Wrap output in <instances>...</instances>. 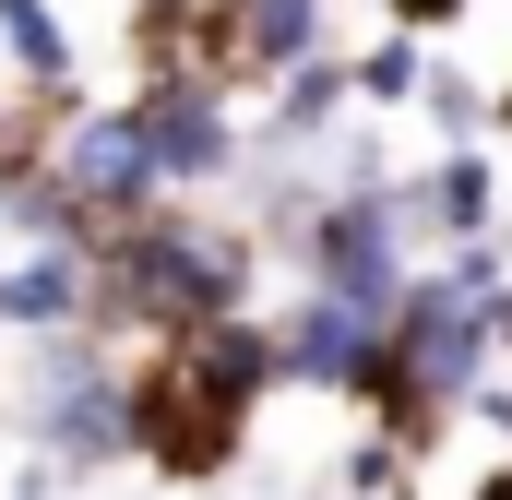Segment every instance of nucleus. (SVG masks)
<instances>
[{"mask_svg": "<svg viewBox=\"0 0 512 500\" xmlns=\"http://www.w3.org/2000/svg\"><path fill=\"white\" fill-rule=\"evenodd\" d=\"M251 262H262V239L143 203L120 227H96V250H84V274H96L84 322H131V334L167 346V334H191V322H215V310H251Z\"/></svg>", "mask_w": 512, "mask_h": 500, "instance_id": "f257e3e1", "label": "nucleus"}, {"mask_svg": "<svg viewBox=\"0 0 512 500\" xmlns=\"http://www.w3.org/2000/svg\"><path fill=\"white\" fill-rule=\"evenodd\" d=\"M120 405H131V453L155 477H215L239 453V429H251V405L191 358V334H167L143 370H120Z\"/></svg>", "mask_w": 512, "mask_h": 500, "instance_id": "f03ea898", "label": "nucleus"}, {"mask_svg": "<svg viewBox=\"0 0 512 500\" xmlns=\"http://www.w3.org/2000/svg\"><path fill=\"white\" fill-rule=\"evenodd\" d=\"M274 239L310 262V286L393 310V286H405V191H334V203H286V215H274Z\"/></svg>", "mask_w": 512, "mask_h": 500, "instance_id": "7ed1b4c3", "label": "nucleus"}, {"mask_svg": "<svg viewBox=\"0 0 512 500\" xmlns=\"http://www.w3.org/2000/svg\"><path fill=\"white\" fill-rule=\"evenodd\" d=\"M48 346V370H36V441H48V465H131V405H120V370H108V346L72 322V334H36Z\"/></svg>", "mask_w": 512, "mask_h": 500, "instance_id": "20e7f679", "label": "nucleus"}, {"mask_svg": "<svg viewBox=\"0 0 512 500\" xmlns=\"http://www.w3.org/2000/svg\"><path fill=\"white\" fill-rule=\"evenodd\" d=\"M120 108H131V131H143V155H155V179H167V191H215V179L239 167L227 84H203V72H143Z\"/></svg>", "mask_w": 512, "mask_h": 500, "instance_id": "39448f33", "label": "nucleus"}, {"mask_svg": "<svg viewBox=\"0 0 512 500\" xmlns=\"http://www.w3.org/2000/svg\"><path fill=\"white\" fill-rule=\"evenodd\" d=\"M48 167H60V191L84 203V227H120V215H143V203H167V179H155L131 108H72L60 143H48ZM84 250H96V239H84Z\"/></svg>", "mask_w": 512, "mask_h": 500, "instance_id": "423d86ee", "label": "nucleus"}, {"mask_svg": "<svg viewBox=\"0 0 512 500\" xmlns=\"http://www.w3.org/2000/svg\"><path fill=\"white\" fill-rule=\"evenodd\" d=\"M274 370L298 393H358L382 370V310L370 298H334V286H298V310L274 322Z\"/></svg>", "mask_w": 512, "mask_h": 500, "instance_id": "0eeeda50", "label": "nucleus"}, {"mask_svg": "<svg viewBox=\"0 0 512 500\" xmlns=\"http://www.w3.org/2000/svg\"><path fill=\"white\" fill-rule=\"evenodd\" d=\"M84 298H96V274H84L72 239H36L24 262H0V322H12V334H72Z\"/></svg>", "mask_w": 512, "mask_h": 500, "instance_id": "6e6552de", "label": "nucleus"}, {"mask_svg": "<svg viewBox=\"0 0 512 500\" xmlns=\"http://www.w3.org/2000/svg\"><path fill=\"white\" fill-rule=\"evenodd\" d=\"M215 12H227V84H239V72H286V60H310L322 24H334L322 0H215Z\"/></svg>", "mask_w": 512, "mask_h": 500, "instance_id": "1a4fd4ad", "label": "nucleus"}, {"mask_svg": "<svg viewBox=\"0 0 512 500\" xmlns=\"http://www.w3.org/2000/svg\"><path fill=\"white\" fill-rule=\"evenodd\" d=\"M405 215H429L441 239H489V227H501V179H489V155H477V143H453V155L405 191Z\"/></svg>", "mask_w": 512, "mask_h": 500, "instance_id": "9d476101", "label": "nucleus"}, {"mask_svg": "<svg viewBox=\"0 0 512 500\" xmlns=\"http://www.w3.org/2000/svg\"><path fill=\"white\" fill-rule=\"evenodd\" d=\"M346 108H358L346 60H334V48H310V60H286V96H274V143H322V131H346Z\"/></svg>", "mask_w": 512, "mask_h": 500, "instance_id": "9b49d317", "label": "nucleus"}, {"mask_svg": "<svg viewBox=\"0 0 512 500\" xmlns=\"http://www.w3.org/2000/svg\"><path fill=\"white\" fill-rule=\"evenodd\" d=\"M0 60H12V84L72 96V36H60V0H0Z\"/></svg>", "mask_w": 512, "mask_h": 500, "instance_id": "f8f14e48", "label": "nucleus"}, {"mask_svg": "<svg viewBox=\"0 0 512 500\" xmlns=\"http://www.w3.org/2000/svg\"><path fill=\"white\" fill-rule=\"evenodd\" d=\"M417 72H429V48H417L405 24H393L382 48H358V60H346V84H358V108H417Z\"/></svg>", "mask_w": 512, "mask_h": 500, "instance_id": "ddd939ff", "label": "nucleus"}, {"mask_svg": "<svg viewBox=\"0 0 512 500\" xmlns=\"http://www.w3.org/2000/svg\"><path fill=\"white\" fill-rule=\"evenodd\" d=\"M417 108H429V120L453 131V143H465V131L489 120V96H477V84H465V72H441V60H429V72H417Z\"/></svg>", "mask_w": 512, "mask_h": 500, "instance_id": "4468645a", "label": "nucleus"}, {"mask_svg": "<svg viewBox=\"0 0 512 500\" xmlns=\"http://www.w3.org/2000/svg\"><path fill=\"white\" fill-rule=\"evenodd\" d=\"M405 36H441V24H465V0H382Z\"/></svg>", "mask_w": 512, "mask_h": 500, "instance_id": "2eb2a0df", "label": "nucleus"}, {"mask_svg": "<svg viewBox=\"0 0 512 500\" xmlns=\"http://www.w3.org/2000/svg\"><path fill=\"white\" fill-rule=\"evenodd\" d=\"M465 500H512V453H501V465H489V477H477Z\"/></svg>", "mask_w": 512, "mask_h": 500, "instance_id": "dca6fc26", "label": "nucleus"}, {"mask_svg": "<svg viewBox=\"0 0 512 500\" xmlns=\"http://www.w3.org/2000/svg\"><path fill=\"white\" fill-rule=\"evenodd\" d=\"M489 120H512V84H501V108H489Z\"/></svg>", "mask_w": 512, "mask_h": 500, "instance_id": "f3484780", "label": "nucleus"}]
</instances>
